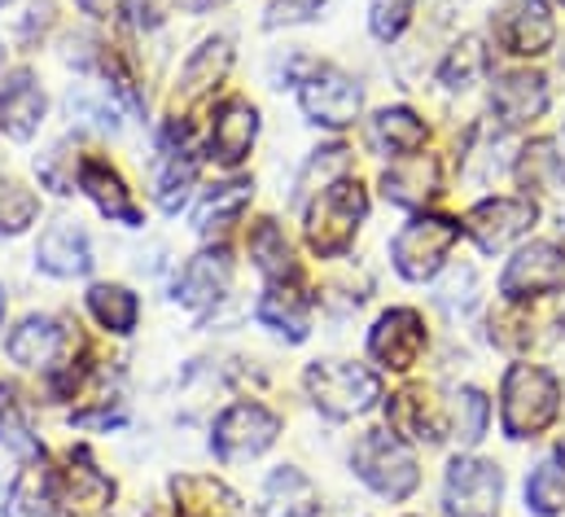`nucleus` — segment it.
<instances>
[{
    "mask_svg": "<svg viewBox=\"0 0 565 517\" xmlns=\"http://www.w3.org/2000/svg\"><path fill=\"white\" fill-rule=\"evenodd\" d=\"M487 71H491L487 44H482L478 35H465V40H456V44L447 49V57L438 62V84H443L447 93H465V88H473Z\"/></svg>",
    "mask_w": 565,
    "mask_h": 517,
    "instance_id": "nucleus-31",
    "label": "nucleus"
},
{
    "mask_svg": "<svg viewBox=\"0 0 565 517\" xmlns=\"http://www.w3.org/2000/svg\"><path fill=\"white\" fill-rule=\"evenodd\" d=\"M451 416H456V443L460 447H478L482 434H487V421H491V403L478 387H460L451 394Z\"/></svg>",
    "mask_w": 565,
    "mask_h": 517,
    "instance_id": "nucleus-37",
    "label": "nucleus"
},
{
    "mask_svg": "<svg viewBox=\"0 0 565 517\" xmlns=\"http://www.w3.org/2000/svg\"><path fill=\"white\" fill-rule=\"evenodd\" d=\"M167 487L175 517H246L242 496L215 474H175Z\"/></svg>",
    "mask_w": 565,
    "mask_h": 517,
    "instance_id": "nucleus-17",
    "label": "nucleus"
},
{
    "mask_svg": "<svg viewBox=\"0 0 565 517\" xmlns=\"http://www.w3.org/2000/svg\"><path fill=\"white\" fill-rule=\"evenodd\" d=\"M324 4H329V0H273V4H268V18H264V27H268V31H277V27L316 22V18L324 13Z\"/></svg>",
    "mask_w": 565,
    "mask_h": 517,
    "instance_id": "nucleus-40",
    "label": "nucleus"
},
{
    "mask_svg": "<svg viewBox=\"0 0 565 517\" xmlns=\"http://www.w3.org/2000/svg\"><path fill=\"white\" fill-rule=\"evenodd\" d=\"M4 351L13 365L22 369H53L66 351V329L62 320L53 316H26L9 338H4Z\"/></svg>",
    "mask_w": 565,
    "mask_h": 517,
    "instance_id": "nucleus-20",
    "label": "nucleus"
},
{
    "mask_svg": "<svg viewBox=\"0 0 565 517\" xmlns=\"http://www.w3.org/2000/svg\"><path fill=\"white\" fill-rule=\"evenodd\" d=\"M250 258H255V267H259L273 285H285V281L298 276L294 251H289V242H285L277 220H259V224L250 229Z\"/></svg>",
    "mask_w": 565,
    "mask_h": 517,
    "instance_id": "nucleus-33",
    "label": "nucleus"
},
{
    "mask_svg": "<svg viewBox=\"0 0 565 517\" xmlns=\"http://www.w3.org/2000/svg\"><path fill=\"white\" fill-rule=\"evenodd\" d=\"M369 215V198L360 189V180H338L329 184L324 193L311 198L307 207V242L320 258H338L351 251L355 233H360V220Z\"/></svg>",
    "mask_w": 565,
    "mask_h": 517,
    "instance_id": "nucleus-4",
    "label": "nucleus"
},
{
    "mask_svg": "<svg viewBox=\"0 0 565 517\" xmlns=\"http://www.w3.org/2000/svg\"><path fill=\"white\" fill-rule=\"evenodd\" d=\"M408 22H413V0H377L373 13H369V27L382 44H395Z\"/></svg>",
    "mask_w": 565,
    "mask_h": 517,
    "instance_id": "nucleus-39",
    "label": "nucleus"
},
{
    "mask_svg": "<svg viewBox=\"0 0 565 517\" xmlns=\"http://www.w3.org/2000/svg\"><path fill=\"white\" fill-rule=\"evenodd\" d=\"M386 421H391V430H395L404 443H443V416H438V408L429 403V394L417 387L391 394Z\"/></svg>",
    "mask_w": 565,
    "mask_h": 517,
    "instance_id": "nucleus-22",
    "label": "nucleus"
},
{
    "mask_svg": "<svg viewBox=\"0 0 565 517\" xmlns=\"http://www.w3.org/2000/svg\"><path fill=\"white\" fill-rule=\"evenodd\" d=\"M491 27H495V40L504 44V53H513V57H544L557 40V18H553L548 0H509Z\"/></svg>",
    "mask_w": 565,
    "mask_h": 517,
    "instance_id": "nucleus-10",
    "label": "nucleus"
},
{
    "mask_svg": "<svg viewBox=\"0 0 565 517\" xmlns=\"http://www.w3.org/2000/svg\"><path fill=\"white\" fill-rule=\"evenodd\" d=\"M255 136H259V110H255L246 97H228V102L215 110L211 158L224 162V167H237V162H246Z\"/></svg>",
    "mask_w": 565,
    "mask_h": 517,
    "instance_id": "nucleus-19",
    "label": "nucleus"
},
{
    "mask_svg": "<svg viewBox=\"0 0 565 517\" xmlns=\"http://www.w3.org/2000/svg\"><path fill=\"white\" fill-rule=\"evenodd\" d=\"M35 215H40V198L26 184L0 176V233L18 238V233H26L35 224Z\"/></svg>",
    "mask_w": 565,
    "mask_h": 517,
    "instance_id": "nucleus-38",
    "label": "nucleus"
},
{
    "mask_svg": "<svg viewBox=\"0 0 565 517\" xmlns=\"http://www.w3.org/2000/svg\"><path fill=\"white\" fill-rule=\"evenodd\" d=\"M228 66H233V44H228L224 35L202 40V44L189 53L184 71H180V97H184V102H198L202 93H211V88L228 75Z\"/></svg>",
    "mask_w": 565,
    "mask_h": 517,
    "instance_id": "nucleus-25",
    "label": "nucleus"
},
{
    "mask_svg": "<svg viewBox=\"0 0 565 517\" xmlns=\"http://www.w3.org/2000/svg\"><path fill=\"white\" fill-rule=\"evenodd\" d=\"M504 496V474L495 461L456 456L443 474V514L447 517H495Z\"/></svg>",
    "mask_w": 565,
    "mask_h": 517,
    "instance_id": "nucleus-8",
    "label": "nucleus"
},
{
    "mask_svg": "<svg viewBox=\"0 0 565 517\" xmlns=\"http://www.w3.org/2000/svg\"><path fill=\"white\" fill-rule=\"evenodd\" d=\"M535 202L531 198H482L473 211H469V220H465V233L478 242V251H487V255H495V251H504L509 242H518L531 224H535Z\"/></svg>",
    "mask_w": 565,
    "mask_h": 517,
    "instance_id": "nucleus-12",
    "label": "nucleus"
},
{
    "mask_svg": "<svg viewBox=\"0 0 565 517\" xmlns=\"http://www.w3.org/2000/svg\"><path fill=\"white\" fill-rule=\"evenodd\" d=\"M456 242H460V220H451V215H417L395 233L391 263H395V272L404 281L425 285L447 267Z\"/></svg>",
    "mask_w": 565,
    "mask_h": 517,
    "instance_id": "nucleus-5",
    "label": "nucleus"
},
{
    "mask_svg": "<svg viewBox=\"0 0 565 517\" xmlns=\"http://www.w3.org/2000/svg\"><path fill=\"white\" fill-rule=\"evenodd\" d=\"M526 509L535 517H557L565 509V465L544 461L526 478Z\"/></svg>",
    "mask_w": 565,
    "mask_h": 517,
    "instance_id": "nucleus-36",
    "label": "nucleus"
},
{
    "mask_svg": "<svg viewBox=\"0 0 565 517\" xmlns=\"http://www.w3.org/2000/svg\"><path fill=\"white\" fill-rule=\"evenodd\" d=\"M49 115V97L31 71H13L0 84V131L9 140H31Z\"/></svg>",
    "mask_w": 565,
    "mask_h": 517,
    "instance_id": "nucleus-18",
    "label": "nucleus"
},
{
    "mask_svg": "<svg viewBox=\"0 0 565 517\" xmlns=\"http://www.w3.org/2000/svg\"><path fill=\"white\" fill-rule=\"evenodd\" d=\"M0 517H66L62 514V496L57 483L44 469H22L4 496Z\"/></svg>",
    "mask_w": 565,
    "mask_h": 517,
    "instance_id": "nucleus-28",
    "label": "nucleus"
},
{
    "mask_svg": "<svg viewBox=\"0 0 565 517\" xmlns=\"http://www.w3.org/2000/svg\"><path fill=\"white\" fill-rule=\"evenodd\" d=\"M518 184L526 193H557L565 184V154H557L553 140H531L522 154H518V167H513Z\"/></svg>",
    "mask_w": 565,
    "mask_h": 517,
    "instance_id": "nucleus-30",
    "label": "nucleus"
},
{
    "mask_svg": "<svg viewBox=\"0 0 565 517\" xmlns=\"http://www.w3.org/2000/svg\"><path fill=\"white\" fill-rule=\"evenodd\" d=\"M62 505H79V509H106L110 496H115V483L93 465V456L84 447H75L66 456V469H62Z\"/></svg>",
    "mask_w": 565,
    "mask_h": 517,
    "instance_id": "nucleus-27",
    "label": "nucleus"
},
{
    "mask_svg": "<svg viewBox=\"0 0 565 517\" xmlns=\"http://www.w3.org/2000/svg\"><path fill=\"white\" fill-rule=\"evenodd\" d=\"M302 387L311 394L316 412H324L329 421L364 416L382 399L377 373H369L364 365H351V360H316V365H307Z\"/></svg>",
    "mask_w": 565,
    "mask_h": 517,
    "instance_id": "nucleus-3",
    "label": "nucleus"
},
{
    "mask_svg": "<svg viewBox=\"0 0 565 517\" xmlns=\"http://www.w3.org/2000/svg\"><path fill=\"white\" fill-rule=\"evenodd\" d=\"M79 189L93 198V207L106 220H115L124 229H141V207H137L132 189L124 184V176L106 158H97V154H84L79 158Z\"/></svg>",
    "mask_w": 565,
    "mask_h": 517,
    "instance_id": "nucleus-15",
    "label": "nucleus"
},
{
    "mask_svg": "<svg viewBox=\"0 0 565 517\" xmlns=\"http://www.w3.org/2000/svg\"><path fill=\"white\" fill-rule=\"evenodd\" d=\"M425 342H429V334H425V320L417 307H391L369 329V356H373V365H382L391 373L417 369V360L425 356Z\"/></svg>",
    "mask_w": 565,
    "mask_h": 517,
    "instance_id": "nucleus-9",
    "label": "nucleus"
},
{
    "mask_svg": "<svg viewBox=\"0 0 565 517\" xmlns=\"http://www.w3.org/2000/svg\"><path fill=\"white\" fill-rule=\"evenodd\" d=\"M0 320H4V289H0Z\"/></svg>",
    "mask_w": 565,
    "mask_h": 517,
    "instance_id": "nucleus-42",
    "label": "nucleus"
},
{
    "mask_svg": "<svg viewBox=\"0 0 565 517\" xmlns=\"http://www.w3.org/2000/svg\"><path fill=\"white\" fill-rule=\"evenodd\" d=\"M0 447L22 456V461H35L44 452L40 439L31 434V421H26V408H22L18 390L4 387V382H0Z\"/></svg>",
    "mask_w": 565,
    "mask_h": 517,
    "instance_id": "nucleus-35",
    "label": "nucleus"
},
{
    "mask_svg": "<svg viewBox=\"0 0 565 517\" xmlns=\"http://www.w3.org/2000/svg\"><path fill=\"white\" fill-rule=\"evenodd\" d=\"M351 469L382 500H408L422 487L417 456L395 430H364L360 443L351 447Z\"/></svg>",
    "mask_w": 565,
    "mask_h": 517,
    "instance_id": "nucleus-2",
    "label": "nucleus"
},
{
    "mask_svg": "<svg viewBox=\"0 0 565 517\" xmlns=\"http://www.w3.org/2000/svg\"><path fill=\"white\" fill-rule=\"evenodd\" d=\"M250 198H255V184H250V180L215 184V189L202 198V207H198V215H193V229H198L202 238H220V233H228V229L242 220V211L250 207Z\"/></svg>",
    "mask_w": 565,
    "mask_h": 517,
    "instance_id": "nucleus-26",
    "label": "nucleus"
},
{
    "mask_svg": "<svg viewBox=\"0 0 565 517\" xmlns=\"http://www.w3.org/2000/svg\"><path fill=\"white\" fill-rule=\"evenodd\" d=\"M84 303H88L93 320H97L106 334H119V338H128V334L137 329V320H141V298H137L128 285L102 281V285H93V289L84 294Z\"/></svg>",
    "mask_w": 565,
    "mask_h": 517,
    "instance_id": "nucleus-29",
    "label": "nucleus"
},
{
    "mask_svg": "<svg viewBox=\"0 0 565 517\" xmlns=\"http://www.w3.org/2000/svg\"><path fill=\"white\" fill-rule=\"evenodd\" d=\"M4 4H9V0H0V9H4Z\"/></svg>",
    "mask_w": 565,
    "mask_h": 517,
    "instance_id": "nucleus-43",
    "label": "nucleus"
},
{
    "mask_svg": "<svg viewBox=\"0 0 565 517\" xmlns=\"http://www.w3.org/2000/svg\"><path fill=\"white\" fill-rule=\"evenodd\" d=\"M565 281V251L553 242H531L522 246L518 255L509 258L504 276H500V294L509 303H526V298H540V294H553L562 289Z\"/></svg>",
    "mask_w": 565,
    "mask_h": 517,
    "instance_id": "nucleus-11",
    "label": "nucleus"
},
{
    "mask_svg": "<svg viewBox=\"0 0 565 517\" xmlns=\"http://www.w3.org/2000/svg\"><path fill=\"white\" fill-rule=\"evenodd\" d=\"M548 110V80L540 71H509L491 84V115L500 128H531Z\"/></svg>",
    "mask_w": 565,
    "mask_h": 517,
    "instance_id": "nucleus-14",
    "label": "nucleus"
},
{
    "mask_svg": "<svg viewBox=\"0 0 565 517\" xmlns=\"http://www.w3.org/2000/svg\"><path fill=\"white\" fill-rule=\"evenodd\" d=\"M382 193H386V202L417 211V207H425V202L438 193V162L425 158V154L399 158V162L382 176Z\"/></svg>",
    "mask_w": 565,
    "mask_h": 517,
    "instance_id": "nucleus-23",
    "label": "nucleus"
},
{
    "mask_svg": "<svg viewBox=\"0 0 565 517\" xmlns=\"http://www.w3.org/2000/svg\"><path fill=\"white\" fill-rule=\"evenodd\" d=\"M255 316H259L264 329H273L285 342H302V338L311 334V307H307V298H302L294 285H273V289L259 298Z\"/></svg>",
    "mask_w": 565,
    "mask_h": 517,
    "instance_id": "nucleus-24",
    "label": "nucleus"
},
{
    "mask_svg": "<svg viewBox=\"0 0 565 517\" xmlns=\"http://www.w3.org/2000/svg\"><path fill=\"white\" fill-rule=\"evenodd\" d=\"M369 145H373V154H382V158H413V154H422L425 149V124L417 110H408V106H386V110H377L373 115V124H369Z\"/></svg>",
    "mask_w": 565,
    "mask_h": 517,
    "instance_id": "nucleus-21",
    "label": "nucleus"
},
{
    "mask_svg": "<svg viewBox=\"0 0 565 517\" xmlns=\"http://www.w3.org/2000/svg\"><path fill=\"white\" fill-rule=\"evenodd\" d=\"M35 267L57 276V281H75V276H88L93 272V242L79 224L71 220H57L40 233L35 242Z\"/></svg>",
    "mask_w": 565,
    "mask_h": 517,
    "instance_id": "nucleus-16",
    "label": "nucleus"
},
{
    "mask_svg": "<svg viewBox=\"0 0 565 517\" xmlns=\"http://www.w3.org/2000/svg\"><path fill=\"white\" fill-rule=\"evenodd\" d=\"M0 62H4V49H0Z\"/></svg>",
    "mask_w": 565,
    "mask_h": 517,
    "instance_id": "nucleus-44",
    "label": "nucleus"
},
{
    "mask_svg": "<svg viewBox=\"0 0 565 517\" xmlns=\"http://www.w3.org/2000/svg\"><path fill=\"white\" fill-rule=\"evenodd\" d=\"M193 184H198V158L189 154V149H162V167H158V180H153V198H158V207L167 211V215H175L184 202H189V193H193Z\"/></svg>",
    "mask_w": 565,
    "mask_h": 517,
    "instance_id": "nucleus-32",
    "label": "nucleus"
},
{
    "mask_svg": "<svg viewBox=\"0 0 565 517\" xmlns=\"http://www.w3.org/2000/svg\"><path fill=\"white\" fill-rule=\"evenodd\" d=\"M110 4H115V0H79V9H84V13H93V18L110 13Z\"/></svg>",
    "mask_w": 565,
    "mask_h": 517,
    "instance_id": "nucleus-41",
    "label": "nucleus"
},
{
    "mask_svg": "<svg viewBox=\"0 0 565 517\" xmlns=\"http://www.w3.org/2000/svg\"><path fill=\"white\" fill-rule=\"evenodd\" d=\"M281 439V416L268 403L242 399L233 408H224L211 425V452L220 461H250L264 456L273 443Z\"/></svg>",
    "mask_w": 565,
    "mask_h": 517,
    "instance_id": "nucleus-6",
    "label": "nucleus"
},
{
    "mask_svg": "<svg viewBox=\"0 0 565 517\" xmlns=\"http://www.w3.org/2000/svg\"><path fill=\"white\" fill-rule=\"evenodd\" d=\"M233 281V258L224 246L215 251H198L193 258H184V267L175 272V285H171V303L184 307V312H206L224 298Z\"/></svg>",
    "mask_w": 565,
    "mask_h": 517,
    "instance_id": "nucleus-13",
    "label": "nucleus"
},
{
    "mask_svg": "<svg viewBox=\"0 0 565 517\" xmlns=\"http://www.w3.org/2000/svg\"><path fill=\"white\" fill-rule=\"evenodd\" d=\"M347 171H351V149H347V145H320V149L307 154V162H302V171H298V180H294V189H298L294 198L307 202V198L324 193L329 184L347 180Z\"/></svg>",
    "mask_w": 565,
    "mask_h": 517,
    "instance_id": "nucleus-34",
    "label": "nucleus"
},
{
    "mask_svg": "<svg viewBox=\"0 0 565 517\" xmlns=\"http://www.w3.org/2000/svg\"><path fill=\"white\" fill-rule=\"evenodd\" d=\"M298 106H302L307 124L338 131L360 119V110H364V84L351 80L338 66H311L298 80Z\"/></svg>",
    "mask_w": 565,
    "mask_h": 517,
    "instance_id": "nucleus-7",
    "label": "nucleus"
},
{
    "mask_svg": "<svg viewBox=\"0 0 565 517\" xmlns=\"http://www.w3.org/2000/svg\"><path fill=\"white\" fill-rule=\"evenodd\" d=\"M562 4H565V0H562Z\"/></svg>",
    "mask_w": 565,
    "mask_h": 517,
    "instance_id": "nucleus-45",
    "label": "nucleus"
},
{
    "mask_svg": "<svg viewBox=\"0 0 565 517\" xmlns=\"http://www.w3.org/2000/svg\"><path fill=\"white\" fill-rule=\"evenodd\" d=\"M562 416V382L544 365H513L500 387V425L509 439H540Z\"/></svg>",
    "mask_w": 565,
    "mask_h": 517,
    "instance_id": "nucleus-1",
    "label": "nucleus"
}]
</instances>
